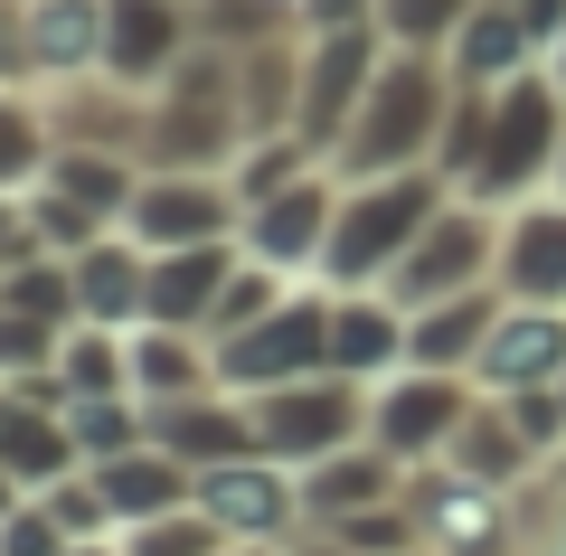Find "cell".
Wrapping results in <instances>:
<instances>
[{
	"mask_svg": "<svg viewBox=\"0 0 566 556\" xmlns=\"http://www.w3.org/2000/svg\"><path fill=\"white\" fill-rule=\"evenodd\" d=\"M453 66L444 57H416V48H387L378 85L359 95L349 133L331 141V179H397V170H434V141H444L453 114Z\"/></svg>",
	"mask_w": 566,
	"mask_h": 556,
	"instance_id": "6da1fadb",
	"label": "cell"
},
{
	"mask_svg": "<svg viewBox=\"0 0 566 556\" xmlns=\"http://www.w3.org/2000/svg\"><path fill=\"white\" fill-rule=\"evenodd\" d=\"M453 199L444 170H397V179H340V208H331V245H322V293H378L406 264V245L434 227V208Z\"/></svg>",
	"mask_w": 566,
	"mask_h": 556,
	"instance_id": "7a4b0ae2",
	"label": "cell"
},
{
	"mask_svg": "<svg viewBox=\"0 0 566 556\" xmlns=\"http://www.w3.org/2000/svg\"><path fill=\"white\" fill-rule=\"evenodd\" d=\"M237 151H245L237 48L199 39L151 85V151H142V170H237Z\"/></svg>",
	"mask_w": 566,
	"mask_h": 556,
	"instance_id": "3957f363",
	"label": "cell"
},
{
	"mask_svg": "<svg viewBox=\"0 0 566 556\" xmlns=\"http://www.w3.org/2000/svg\"><path fill=\"white\" fill-rule=\"evenodd\" d=\"M557 151H566V104H557V76H510V85H491V133H482V160H472V179H463V199H482V208H510V199H528L547 170H557Z\"/></svg>",
	"mask_w": 566,
	"mask_h": 556,
	"instance_id": "277c9868",
	"label": "cell"
},
{
	"mask_svg": "<svg viewBox=\"0 0 566 556\" xmlns=\"http://www.w3.org/2000/svg\"><path fill=\"white\" fill-rule=\"evenodd\" d=\"M245 424H255V453L303 472V462L340 453V443H368V387L359 378H293V387H264L245 397Z\"/></svg>",
	"mask_w": 566,
	"mask_h": 556,
	"instance_id": "5b68a950",
	"label": "cell"
},
{
	"mask_svg": "<svg viewBox=\"0 0 566 556\" xmlns=\"http://www.w3.org/2000/svg\"><path fill=\"white\" fill-rule=\"evenodd\" d=\"M322 368H331V293L322 283L283 293L264 321H245L237 339H218V387L227 397H264V387L322 378Z\"/></svg>",
	"mask_w": 566,
	"mask_h": 556,
	"instance_id": "8992f818",
	"label": "cell"
},
{
	"mask_svg": "<svg viewBox=\"0 0 566 556\" xmlns=\"http://www.w3.org/2000/svg\"><path fill=\"white\" fill-rule=\"evenodd\" d=\"M491 264H501V227H491L482 199L453 189V199L434 208V227L406 245V264L378 283V293L397 302V312H424V302H453V293H472V283H491Z\"/></svg>",
	"mask_w": 566,
	"mask_h": 556,
	"instance_id": "52a82bcc",
	"label": "cell"
},
{
	"mask_svg": "<svg viewBox=\"0 0 566 556\" xmlns=\"http://www.w3.org/2000/svg\"><path fill=\"white\" fill-rule=\"evenodd\" d=\"M472 406H482V387H472V378H444V368H397V378L368 387V443L397 453L406 472H416V462H444Z\"/></svg>",
	"mask_w": 566,
	"mask_h": 556,
	"instance_id": "ba28073f",
	"label": "cell"
},
{
	"mask_svg": "<svg viewBox=\"0 0 566 556\" xmlns=\"http://www.w3.org/2000/svg\"><path fill=\"white\" fill-rule=\"evenodd\" d=\"M245 227L237 189H227V170H142L133 208H123V237L142 245V255H170V245H227Z\"/></svg>",
	"mask_w": 566,
	"mask_h": 556,
	"instance_id": "9c48e42d",
	"label": "cell"
},
{
	"mask_svg": "<svg viewBox=\"0 0 566 556\" xmlns=\"http://www.w3.org/2000/svg\"><path fill=\"white\" fill-rule=\"evenodd\" d=\"M387 66V39L378 29H340V39H303V104H293V133L312 141V151L331 160V141L349 133V114H359V95L378 85Z\"/></svg>",
	"mask_w": 566,
	"mask_h": 556,
	"instance_id": "30bf717a",
	"label": "cell"
},
{
	"mask_svg": "<svg viewBox=\"0 0 566 556\" xmlns=\"http://www.w3.org/2000/svg\"><path fill=\"white\" fill-rule=\"evenodd\" d=\"M199 510L218 518L237 547H293V537H303V481L283 472V462L245 453V462L199 472Z\"/></svg>",
	"mask_w": 566,
	"mask_h": 556,
	"instance_id": "8fae6325",
	"label": "cell"
},
{
	"mask_svg": "<svg viewBox=\"0 0 566 556\" xmlns=\"http://www.w3.org/2000/svg\"><path fill=\"white\" fill-rule=\"evenodd\" d=\"M331 208H340V179L312 170V179H293V189H274L264 208H245L237 245L255 264H274V274L312 283V274H322V245H331Z\"/></svg>",
	"mask_w": 566,
	"mask_h": 556,
	"instance_id": "7c38bea8",
	"label": "cell"
},
{
	"mask_svg": "<svg viewBox=\"0 0 566 556\" xmlns=\"http://www.w3.org/2000/svg\"><path fill=\"white\" fill-rule=\"evenodd\" d=\"M39 104H48L57 151H123V160L151 151V95H142V85L76 76V85H39Z\"/></svg>",
	"mask_w": 566,
	"mask_h": 556,
	"instance_id": "4fadbf2b",
	"label": "cell"
},
{
	"mask_svg": "<svg viewBox=\"0 0 566 556\" xmlns=\"http://www.w3.org/2000/svg\"><path fill=\"white\" fill-rule=\"evenodd\" d=\"M199 48V0H104V76L114 85H151Z\"/></svg>",
	"mask_w": 566,
	"mask_h": 556,
	"instance_id": "5bb4252c",
	"label": "cell"
},
{
	"mask_svg": "<svg viewBox=\"0 0 566 556\" xmlns=\"http://www.w3.org/2000/svg\"><path fill=\"white\" fill-rule=\"evenodd\" d=\"M566 378V321L557 302H501L482 358H472V387L482 397H510V387H557Z\"/></svg>",
	"mask_w": 566,
	"mask_h": 556,
	"instance_id": "9a60e30c",
	"label": "cell"
},
{
	"mask_svg": "<svg viewBox=\"0 0 566 556\" xmlns=\"http://www.w3.org/2000/svg\"><path fill=\"white\" fill-rule=\"evenodd\" d=\"M151 443H161V453H180L189 472H218V462H245V453H255V424H245V397L199 387V397L151 406Z\"/></svg>",
	"mask_w": 566,
	"mask_h": 556,
	"instance_id": "2e32d148",
	"label": "cell"
},
{
	"mask_svg": "<svg viewBox=\"0 0 566 556\" xmlns=\"http://www.w3.org/2000/svg\"><path fill=\"white\" fill-rule=\"evenodd\" d=\"M227 274H237V237H227V245H170V255H151L142 321H161V331H199V339H208V312H218Z\"/></svg>",
	"mask_w": 566,
	"mask_h": 556,
	"instance_id": "e0dca14e",
	"label": "cell"
},
{
	"mask_svg": "<svg viewBox=\"0 0 566 556\" xmlns=\"http://www.w3.org/2000/svg\"><path fill=\"white\" fill-rule=\"evenodd\" d=\"M491 283H501L510 302H566V199H547V208L520 199V208H510Z\"/></svg>",
	"mask_w": 566,
	"mask_h": 556,
	"instance_id": "ac0fdd59",
	"label": "cell"
},
{
	"mask_svg": "<svg viewBox=\"0 0 566 556\" xmlns=\"http://www.w3.org/2000/svg\"><path fill=\"white\" fill-rule=\"evenodd\" d=\"M501 283H472V293L453 302H424V312H406V368H444V378H472V358H482L491 321H501Z\"/></svg>",
	"mask_w": 566,
	"mask_h": 556,
	"instance_id": "d6986e66",
	"label": "cell"
},
{
	"mask_svg": "<svg viewBox=\"0 0 566 556\" xmlns=\"http://www.w3.org/2000/svg\"><path fill=\"white\" fill-rule=\"evenodd\" d=\"M293 481H303V528H331V518H349V510L397 500V491H406V462L378 453V443H340V453L303 462Z\"/></svg>",
	"mask_w": 566,
	"mask_h": 556,
	"instance_id": "ffe728a7",
	"label": "cell"
},
{
	"mask_svg": "<svg viewBox=\"0 0 566 556\" xmlns=\"http://www.w3.org/2000/svg\"><path fill=\"white\" fill-rule=\"evenodd\" d=\"M104 491V510H114V528H142V518H161V510H189L199 500V472H189L180 453H161V443H133V453H104L85 462Z\"/></svg>",
	"mask_w": 566,
	"mask_h": 556,
	"instance_id": "44dd1931",
	"label": "cell"
},
{
	"mask_svg": "<svg viewBox=\"0 0 566 556\" xmlns=\"http://www.w3.org/2000/svg\"><path fill=\"white\" fill-rule=\"evenodd\" d=\"M406 368V312L387 293H331V378H397Z\"/></svg>",
	"mask_w": 566,
	"mask_h": 556,
	"instance_id": "7402d4cb",
	"label": "cell"
},
{
	"mask_svg": "<svg viewBox=\"0 0 566 556\" xmlns=\"http://www.w3.org/2000/svg\"><path fill=\"white\" fill-rule=\"evenodd\" d=\"M104 76V0H29V85Z\"/></svg>",
	"mask_w": 566,
	"mask_h": 556,
	"instance_id": "603a6c76",
	"label": "cell"
},
{
	"mask_svg": "<svg viewBox=\"0 0 566 556\" xmlns=\"http://www.w3.org/2000/svg\"><path fill=\"white\" fill-rule=\"evenodd\" d=\"M76 274V321H104V331H142V283H151V255L133 237H95L85 255H66Z\"/></svg>",
	"mask_w": 566,
	"mask_h": 556,
	"instance_id": "cb8c5ba5",
	"label": "cell"
},
{
	"mask_svg": "<svg viewBox=\"0 0 566 556\" xmlns=\"http://www.w3.org/2000/svg\"><path fill=\"white\" fill-rule=\"evenodd\" d=\"M444 66H453V85H510V76H528L538 66V39H528V20L520 10H501V0H482L463 29H453V48H444Z\"/></svg>",
	"mask_w": 566,
	"mask_h": 556,
	"instance_id": "d4e9b609",
	"label": "cell"
},
{
	"mask_svg": "<svg viewBox=\"0 0 566 556\" xmlns=\"http://www.w3.org/2000/svg\"><path fill=\"white\" fill-rule=\"evenodd\" d=\"M199 387H218V339L142 321V331H133V397L142 406H170V397H199Z\"/></svg>",
	"mask_w": 566,
	"mask_h": 556,
	"instance_id": "484cf974",
	"label": "cell"
},
{
	"mask_svg": "<svg viewBox=\"0 0 566 556\" xmlns=\"http://www.w3.org/2000/svg\"><path fill=\"white\" fill-rule=\"evenodd\" d=\"M0 472L20 491H48L57 472H76V443H66L57 406H29L20 387H0Z\"/></svg>",
	"mask_w": 566,
	"mask_h": 556,
	"instance_id": "4316f807",
	"label": "cell"
},
{
	"mask_svg": "<svg viewBox=\"0 0 566 556\" xmlns=\"http://www.w3.org/2000/svg\"><path fill=\"white\" fill-rule=\"evenodd\" d=\"M57 160V133H48L39 85H0V199H29Z\"/></svg>",
	"mask_w": 566,
	"mask_h": 556,
	"instance_id": "83f0119b",
	"label": "cell"
},
{
	"mask_svg": "<svg viewBox=\"0 0 566 556\" xmlns=\"http://www.w3.org/2000/svg\"><path fill=\"white\" fill-rule=\"evenodd\" d=\"M57 378H66V397H133V331L76 321L57 339Z\"/></svg>",
	"mask_w": 566,
	"mask_h": 556,
	"instance_id": "f1b7e54d",
	"label": "cell"
},
{
	"mask_svg": "<svg viewBox=\"0 0 566 556\" xmlns=\"http://www.w3.org/2000/svg\"><path fill=\"white\" fill-rule=\"evenodd\" d=\"M444 462H453L463 481H482V491H501L510 472H528V434L510 424V406H501V397H482V406L463 416V434H453V453H444Z\"/></svg>",
	"mask_w": 566,
	"mask_h": 556,
	"instance_id": "f546056e",
	"label": "cell"
},
{
	"mask_svg": "<svg viewBox=\"0 0 566 556\" xmlns=\"http://www.w3.org/2000/svg\"><path fill=\"white\" fill-rule=\"evenodd\" d=\"M48 189H66L76 208H95L104 227H123V208H133V189H142V160H123V151H57L48 160Z\"/></svg>",
	"mask_w": 566,
	"mask_h": 556,
	"instance_id": "4dcf8cb0",
	"label": "cell"
},
{
	"mask_svg": "<svg viewBox=\"0 0 566 556\" xmlns=\"http://www.w3.org/2000/svg\"><path fill=\"white\" fill-rule=\"evenodd\" d=\"M66 443H76V462H104V453H133V443H151V406L142 397H66Z\"/></svg>",
	"mask_w": 566,
	"mask_h": 556,
	"instance_id": "1f68e13d",
	"label": "cell"
},
{
	"mask_svg": "<svg viewBox=\"0 0 566 556\" xmlns=\"http://www.w3.org/2000/svg\"><path fill=\"white\" fill-rule=\"evenodd\" d=\"M0 312L39 321V331H76V274H66V255L10 264V274H0Z\"/></svg>",
	"mask_w": 566,
	"mask_h": 556,
	"instance_id": "d6a6232c",
	"label": "cell"
},
{
	"mask_svg": "<svg viewBox=\"0 0 566 556\" xmlns=\"http://www.w3.org/2000/svg\"><path fill=\"white\" fill-rule=\"evenodd\" d=\"M482 0H378V39L387 48H416V57H444L453 29L472 20Z\"/></svg>",
	"mask_w": 566,
	"mask_h": 556,
	"instance_id": "836d02e7",
	"label": "cell"
},
{
	"mask_svg": "<svg viewBox=\"0 0 566 556\" xmlns=\"http://www.w3.org/2000/svg\"><path fill=\"white\" fill-rule=\"evenodd\" d=\"M114 537H123V556H218V547H237V537H227L199 500H189V510L142 518V528H114Z\"/></svg>",
	"mask_w": 566,
	"mask_h": 556,
	"instance_id": "e575fe53",
	"label": "cell"
},
{
	"mask_svg": "<svg viewBox=\"0 0 566 556\" xmlns=\"http://www.w3.org/2000/svg\"><path fill=\"white\" fill-rule=\"evenodd\" d=\"M283 293H303V283H293V274H274V264H255V255L237 245V274H227L218 312H208V339H237L245 321H264V312H274Z\"/></svg>",
	"mask_w": 566,
	"mask_h": 556,
	"instance_id": "d590c367",
	"label": "cell"
},
{
	"mask_svg": "<svg viewBox=\"0 0 566 556\" xmlns=\"http://www.w3.org/2000/svg\"><path fill=\"white\" fill-rule=\"evenodd\" d=\"M29 218H39V245H48V255H85L95 237H114V227H104L95 208H76L66 189H48V179L29 189Z\"/></svg>",
	"mask_w": 566,
	"mask_h": 556,
	"instance_id": "8d00e7d4",
	"label": "cell"
},
{
	"mask_svg": "<svg viewBox=\"0 0 566 556\" xmlns=\"http://www.w3.org/2000/svg\"><path fill=\"white\" fill-rule=\"evenodd\" d=\"M39 500H48V518H57L76 547H85V537H114V510H104V491H95V472H85V462H76V472H57Z\"/></svg>",
	"mask_w": 566,
	"mask_h": 556,
	"instance_id": "74e56055",
	"label": "cell"
},
{
	"mask_svg": "<svg viewBox=\"0 0 566 556\" xmlns=\"http://www.w3.org/2000/svg\"><path fill=\"white\" fill-rule=\"evenodd\" d=\"M66 547H76V537H66L57 518H48V500H39V491H29L20 510L0 518V556H66Z\"/></svg>",
	"mask_w": 566,
	"mask_h": 556,
	"instance_id": "f35d334b",
	"label": "cell"
},
{
	"mask_svg": "<svg viewBox=\"0 0 566 556\" xmlns=\"http://www.w3.org/2000/svg\"><path fill=\"white\" fill-rule=\"evenodd\" d=\"M303 39H340V29H378V0H293Z\"/></svg>",
	"mask_w": 566,
	"mask_h": 556,
	"instance_id": "ab89813d",
	"label": "cell"
},
{
	"mask_svg": "<svg viewBox=\"0 0 566 556\" xmlns=\"http://www.w3.org/2000/svg\"><path fill=\"white\" fill-rule=\"evenodd\" d=\"M48 245H39V218H29V199H0V274L10 264H39Z\"/></svg>",
	"mask_w": 566,
	"mask_h": 556,
	"instance_id": "60d3db41",
	"label": "cell"
},
{
	"mask_svg": "<svg viewBox=\"0 0 566 556\" xmlns=\"http://www.w3.org/2000/svg\"><path fill=\"white\" fill-rule=\"evenodd\" d=\"M0 85H29V0H0Z\"/></svg>",
	"mask_w": 566,
	"mask_h": 556,
	"instance_id": "b9f144b4",
	"label": "cell"
},
{
	"mask_svg": "<svg viewBox=\"0 0 566 556\" xmlns=\"http://www.w3.org/2000/svg\"><path fill=\"white\" fill-rule=\"evenodd\" d=\"M20 500H29V491H20V481H10V472H0V518H10V510H20Z\"/></svg>",
	"mask_w": 566,
	"mask_h": 556,
	"instance_id": "7bdbcfd3",
	"label": "cell"
},
{
	"mask_svg": "<svg viewBox=\"0 0 566 556\" xmlns=\"http://www.w3.org/2000/svg\"><path fill=\"white\" fill-rule=\"evenodd\" d=\"M218 556H283V547H218Z\"/></svg>",
	"mask_w": 566,
	"mask_h": 556,
	"instance_id": "ee69618b",
	"label": "cell"
},
{
	"mask_svg": "<svg viewBox=\"0 0 566 556\" xmlns=\"http://www.w3.org/2000/svg\"><path fill=\"white\" fill-rule=\"evenodd\" d=\"M547 57H557V85H566V39H557V48H547Z\"/></svg>",
	"mask_w": 566,
	"mask_h": 556,
	"instance_id": "f6af8a7d",
	"label": "cell"
},
{
	"mask_svg": "<svg viewBox=\"0 0 566 556\" xmlns=\"http://www.w3.org/2000/svg\"><path fill=\"white\" fill-rule=\"evenodd\" d=\"M406 556H434V547H406Z\"/></svg>",
	"mask_w": 566,
	"mask_h": 556,
	"instance_id": "bcb514c9",
	"label": "cell"
},
{
	"mask_svg": "<svg viewBox=\"0 0 566 556\" xmlns=\"http://www.w3.org/2000/svg\"><path fill=\"white\" fill-rule=\"evenodd\" d=\"M557 179H566V151H557Z\"/></svg>",
	"mask_w": 566,
	"mask_h": 556,
	"instance_id": "7dc6e473",
	"label": "cell"
},
{
	"mask_svg": "<svg viewBox=\"0 0 566 556\" xmlns=\"http://www.w3.org/2000/svg\"><path fill=\"white\" fill-rule=\"evenodd\" d=\"M501 10H520V0H501Z\"/></svg>",
	"mask_w": 566,
	"mask_h": 556,
	"instance_id": "c3c4849f",
	"label": "cell"
},
{
	"mask_svg": "<svg viewBox=\"0 0 566 556\" xmlns=\"http://www.w3.org/2000/svg\"><path fill=\"white\" fill-rule=\"evenodd\" d=\"M557 397H566V378H557Z\"/></svg>",
	"mask_w": 566,
	"mask_h": 556,
	"instance_id": "681fc988",
	"label": "cell"
}]
</instances>
